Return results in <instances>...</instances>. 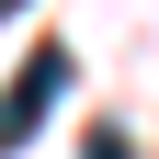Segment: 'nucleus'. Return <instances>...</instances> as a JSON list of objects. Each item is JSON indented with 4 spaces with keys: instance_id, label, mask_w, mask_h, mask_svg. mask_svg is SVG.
<instances>
[{
    "instance_id": "nucleus-1",
    "label": "nucleus",
    "mask_w": 159,
    "mask_h": 159,
    "mask_svg": "<svg viewBox=\"0 0 159 159\" xmlns=\"http://www.w3.org/2000/svg\"><path fill=\"white\" fill-rule=\"evenodd\" d=\"M57 91H68V46H34V57H23V80L0 91V125H11V136H34Z\"/></svg>"
},
{
    "instance_id": "nucleus-2",
    "label": "nucleus",
    "mask_w": 159,
    "mask_h": 159,
    "mask_svg": "<svg viewBox=\"0 0 159 159\" xmlns=\"http://www.w3.org/2000/svg\"><path fill=\"white\" fill-rule=\"evenodd\" d=\"M0 148H11V125H0Z\"/></svg>"
}]
</instances>
